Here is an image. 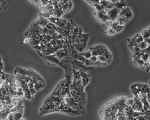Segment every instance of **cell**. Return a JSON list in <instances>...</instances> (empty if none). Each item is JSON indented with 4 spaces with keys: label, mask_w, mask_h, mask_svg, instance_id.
I'll list each match as a JSON object with an SVG mask.
<instances>
[{
    "label": "cell",
    "mask_w": 150,
    "mask_h": 120,
    "mask_svg": "<svg viewBox=\"0 0 150 120\" xmlns=\"http://www.w3.org/2000/svg\"><path fill=\"white\" fill-rule=\"evenodd\" d=\"M128 97L119 96L110 101L100 110L101 120H126Z\"/></svg>",
    "instance_id": "obj_1"
},
{
    "label": "cell",
    "mask_w": 150,
    "mask_h": 120,
    "mask_svg": "<svg viewBox=\"0 0 150 120\" xmlns=\"http://www.w3.org/2000/svg\"><path fill=\"white\" fill-rule=\"evenodd\" d=\"M131 90L134 96L141 100L144 104V110H150L147 98L150 95V86L149 84H133L131 86Z\"/></svg>",
    "instance_id": "obj_2"
},
{
    "label": "cell",
    "mask_w": 150,
    "mask_h": 120,
    "mask_svg": "<svg viewBox=\"0 0 150 120\" xmlns=\"http://www.w3.org/2000/svg\"><path fill=\"white\" fill-rule=\"evenodd\" d=\"M63 102L64 99L50 94L46 97L42 107L40 108L39 114L43 116L52 113L53 110L59 107Z\"/></svg>",
    "instance_id": "obj_3"
},
{
    "label": "cell",
    "mask_w": 150,
    "mask_h": 120,
    "mask_svg": "<svg viewBox=\"0 0 150 120\" xmlns=\"http://www.w3.org/2000/svg\"><path fill=\"white\" fill-rule=\"evenodd\" d=\"M54 112H59V113L65 114L71 116L82 115V114L79 112L75 111L69 105L65 103L64 102L61 103L59 107L54 109L52 113H54Z\"/></svg>",
    "instance_id": "obj_4"
},
{
    "label": "cell",
    "mask_w": 150,
    "mask_h": 120,
    "mask_svg": "<svg viewBox=\"0 0 150 120\" xmlns=\"http://www.w3.org/2000/svg\"><path fill=\"white\" fill-rule=\"evenodd\" d=\"M95 15L97 20L105 25L110 26L112 23L111 19L108 15V11L106 10L101 11H95Z\"/></svg>",
    "instance_id": "obj_5"
},
{
    "label": "cell",
    "mask_w": 150,
    "mask_h": 120,
    "mask_svg": "<svg viewBox=\"0 0 150 120\" xmlns=\"http://www.w3.org/2000/svg\"><path fill=\"white\" fill-rule=\"evenodd\" d=\"M95 46L98 51L99 55L103 56L108 60L109 64L111 63L112 60V54L108 48L102 44L97 45Z\"/></svg>",
    "instance_id": "obj_6"
},
{
    "label": "cell",
    "mask_w": 150,
    "mask_h": 120,
    "mask_svg": "<svg viewBox=\"0 0 150 120\" xmlns=\"http://www.w3.org/2000/svg\"><path fill=\"white\" fill-rule=\"evenodd\" d=\"M126 120H134V119L138 116L144 115V113L136 112L134 111L129 105H127L125 108Z\"/></svg>",
    "instance_id": "obj_7"
},
{
    "label": "cell",
    "mask_w": 150,
    "mask_h": 120,
    "mask_svg": "<svg viewBox=\"0 0 150 120\" xmlns=\"http://www.w3.org/2000/svg\"><path fill=\"white\" fill-rule=\"evenodd\" d=\"M42 57L49 65H59L60 60L55 54L49 55H42Z\"/></svg>",
    "instance_id": "obj_8"
},
{
    "label": "cell",
    "mask_w": 150,
    "mask_h": 120,
    "mask_svg": "<svg viewBox=\"0 0 150 120\" xmlns=\"http://www.w3.org/2000/svg\"><path fill=\"white\" fill-rule=\"evenodd\" d=\"M133 98H134V102L132 105L130 106L132 109L136 112H141V113L145 114V112L144 109V104L141 100L135 96H134Z\"/></svg>",
    "instance_id": "obj_9"
},
{
    "label": "cell",
    "mask_w": 150,
    "mask_h": 120,
    "mask_svg": "<svg viewBox=\"0 0 150 120\" xmlns=\"http://www.w3.org/2000/svg\"><path fill=\"white\" fill-rule=\"evenodd\" d=\"M131 63L144 70H145L146 65V63L142 59L137 57H132V60Z\"/></svg>",
    "instance_id": "obj_10"
},
{
    "label": "cell",
    "mask_w": 150,
    "mask_h": 120,
    "mask_svg": "<svg viewBox=\"0 0 150 120\" xmlns=\"http://www.w3.org/2000/svg\"><path fill=\"white\" fill-rule=\"evenodd\" d=\"M120 11L115 7L108 11V15L112 22L116 21L117 18L119 16Z\"/></svg>",
    "instance_id": "obj_11"
},
{
    "label": "cell",
    "mask_w": 150,
    "mask_h": 120,
    "mask_svg": "<svg viewBox=\"0 0 150 120\" xmlns=\"http://www.w3.org/2000/svg\"><path fill=\"white\" fill-rule=\"evenodd\" d=\"M79 72L81 78V83L82 86L85 88V87L87 85L90 81V76L87 74L86 72H83L81 70H77Z\"/></svg>",
    "instance_id": "obj_12"
},
{
    "label": "cell",
    "mask_w": 150,
    "mask_h": 120,
    "mask_svg": "<svg viewBox=\"0 0 150 120\" xmlns=\"http://www.w3.org/2000/svg\"><path fill=\"white\" fill-rule=\"evenodd\" d=\"M96 2L102 4L107 11L110 10L115 7V4L112 1L107 0H94Z\"/></svg>",
    "instance_id": "obj_13"
},
{
    "label": "cell",
    "mask_w": 150,
    "mask_h": 120,
    "mask_svg": "<svg viewBox=\"0 0 150 120\" xmlns=\"http://www.w3.org/2000/svg\"><path fill=\"white\" fill-rule=\"evenodd\" d=\"M119 15L129 20V19H131L133 15H132V11L131 9L128 6V7H126V8L120 11Z\"/></svg>",
    "instance_id": "obj_14"
},
{
    "label": "cell",
    "mask_w": 150,
    "mask_h": 120,
    "mask_svg": "<svg viewBox=\"0 0 150 120\" xmlns=\"http://www.w3.org/2000/svg\"><path fill=\"white\" fill-rule=\"evenodd\" d=\"M115 4V7L121 11L126 7H128L129 4L124 0H111Z\"/></svg>",
    "instance_id": "obj_15"
},
{
    "label": "cell",
    "mask_w": 150,
    "mask_h": 120,
    "mask_svg": "<svg viewBox=\"0 0 150 120\" xmlns=\"http://www.w3.org/2000/svg\"><path fill=\"white\" fill-rule=\"evenodd\" d=\"M35 21L38 25L43 28L45 27L50 22L48 18L44 17L40 15H39L38 18L35 20Z\"/></svg>",
    "instance_id": "obj_16"
},
{
    "label": "cell",
    "mask_w": 150,
    "mask_h": 120,
    "mask_svg": "<svg viewBox=\"0 0 150 120\" xmlns=\"http://www.w3.org/2000/svg\"><path fill=\"white\" fill-rule=\"evenodd\" d=\"M110 26L115 29L117 33H119V32H121L124 29V26H122V25H121L118 24L117 21L112 22V23L110 24Z\"/></svg>",
    "instance_id": "obj_17"
},
{
    "label": "cell",
    "mask_w": 150,
    "mask_h": 120,
    "mask_svg": "<svg viewBox=\"0 0 150 120\" xmlns=\"http://www.w3.org/2000/svg\"><path fill=\"white\" fill-rule=\"evenodd\" d=\"M53 39L50 36L48 35H45V34H43V35H41L40 36V39L41 43L45 44H49Z\"/></svg>",
    "instance_id": "obj_18"
},
{
    "label": "cell",
    "mask_w": 150,
    "mask_h": 120,
    "mask_svg": "<svg viewBox=\"0 0 150 120\" xmlns=\"http://www.w3.org/2000/svg\"><path fill=\"white\" fill-rule=\"evenodd\" d=\"M132 38L138 44H140L141 42H143L144 40L141 33H137L134 36H133Z\"/></svg>",
    "instance_id": "obj_19"
},
{
    "label": "cell",
    "mask_w": 150,
    "mask_h": 120,
    "mask_svg": "<svg viewBox=\"0 0 150 120\" xmlns=\"http://www.w3.org/2000/svg\"><path fill=\"white\" fill-rule=\"evenodd\" d=\"M118 23V24L122 26H125L126 24L128 23L129 20L127 19V18L123 17L119 15L117 18L116 21Z\"/></svg>",
    "instance_id": "obj_20"
},
{
    "label": "cell",
    "mask_w": 150,
    "mask_h": 120,
    "mask_svg": "<svg viewBox=\"0 0 150 120\" xmlns=\"http://www.w3.org/2000/svg\"><path fill=\"white\" fill-rule=\"evenodd\" d=\"M141 34L143 36L144 39L150 37V25L147 29L143 30L141 32Z\"/></svg>",
    "instance_id": "obj_21"
},
{
    "label": "cell",
    "mask_w": 150,
    "mask_h": 120,
    "mask_svg": "<svg viewBox=\"0 0 150 120\" xmlns=\"http://www.w3.org/2000/svg\"><path fill=\"white\" fill-rule=\"evenodd\" d=\"M150 45V44H148L147 42H146L144 40L143 42H141L140 44H138V45L139 48L140 50H144L147 49V48L149 47Z\"/></svg>",
    "instance_id": "obj_22"
},
{
    "label": "cell",
    "mask_w": 150,
    "mask_h": 120,
    "mask_svg": "<svg viewBox=\"0 0 150 120\" xmlns=\"http://www.w3.org/2000/svg\"><path fill=\"white\" fill-rule=\"evenodd\" d=\"M105 33L108 35L110 36H112V35H115L116 34L117 32L115 30V29H113L112 27L110 26H108V29L106 30V31L105 32Z\"/></svg>",
    "instance_id": "obj_23"
},
{
    "label": "cell",
    "mask_w": 150,
    "mask_h": 120,
    "mask_svg": "<svg viewBox=\"0 0 150 120\" xmlns=\"http://www.w3.org/2000/svg\"><path fill=\"white\" fill-rule=\"evenodd\" d=\"M23 113L21 112H16L13 113L14 120H20L23 117Z\"/></svg>",
    "instance_id": "obj_24"
},
{
    "label": "cell",
    "mask_w": 150,
    "mask_h": 120,
    "mask_svg": "<svg viewBox=\"0 0 150 120\" xmlns=\"http://www.w3.org/2000/svg\"><path fill=\"white\" fill-rule=\"evenodd\" d=\"M80 54L86 58L89 59L92 57V55L90 50L86 51L84 53H80Z\"/></svg>",
    "instance_id": "obj_25"
},
{
    "label": "cell",
    "mask_w": 150,
    "mask_h": 120,
    "mask_svg": "<svg viewBox=\"0 0 150 120\" xmlns=\"http://www.w3.org/2000/svg\"><path fill=\"white\" fill-rule=\"evenodd\" d=\"M89 50H90L92 53V56H99V53H98V51L97 49L96 48L95 46H91L89 48Z\"/></svg>",
    "instance_id": "obj_26"
},
{
    "label": "cell",
    "mask_w": 150,
    "mask_h": 120,
    "mask_svg": "<svg viewBox=\"0 0 150 120\" xmlns=\"http://www.w3.org/2000/svg\"><path fill=\"white\" fill-rule=\"evenodd\" d=\"M98 61L102 63H106V64H109L108 60L102 55H99L98 56Z\"/></svg>",
    "instance_id": "obj_27"
},
{
    "label": "cell",
    "mask_w": 150,
    "mask_h": 120,
    "mask_svg": "<svg viewBox=\"0 0 150 120\" xmlns=\"http://www.w3.org/2000/svg\"><path fill=\"white\" fill-rule=\"evenodd\" d=\"M89 60L93 63H96L98 61V56H92V57L89 59Z\"/></svg>",
    "instance_id": "obj_28"
},
{
    "label": "cell",
    "mask_w": 150,
    "mask_h": 120,
    "mask_svg": "<svg viewBox=\"0 0 150 120\" xmlns=\"http://www.w3.org/2000/svg\"><path fill=\"white\" fill-rule=\"evenodd\" d=\"M147 101H148V103H149L150 107V96L148 97V98H147Z\"/></svg>",
    "instance_id": "obj_29"
},
{
    "label": "cell",
    "mask_w": 150,
    "mask_h": 120,
    "mask_svg": "<svg viewBox=\"0 0 150 120\" xmlns=\"http://www.w3.org/2000/svg\"><path fill=\"white\" fill-rule=\"evenodd\" d=\"M3 63H2V59L1 58V71H2V68H3Z\"/></svg>",
    "instance_id": "obj_30"
},
{
    "label": "cell",
    "mask_w": 150,
    "mask_h": 120,
    "mask_svg": "<svg viewBox=\"0 0 150 120\" xmlns=\"http://www.w3.org/2000/svg\"><path fill=\"white\" fill-rule=\"evenodd\" d=\"M20 120H26L25 118H23V117H22V118H21V119Z\"/></svg>",
    "instance_id": "obj_31"
},
{
    "label": "cell",
    "mask_w": 150,
    "mask_h": 120,
    "mask_svg": "<svg viewBox=\"0 0 150 120\" xmlns=\"http://www.w3.org/2000/svg\"><path fill=\"white\" fill-rule=\"evenodd\" d=\"M134 120H136V119H135V118H134Z\"/></svg>",
    "instance_id": "obj_32"
}]
</instances>
